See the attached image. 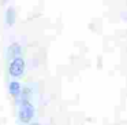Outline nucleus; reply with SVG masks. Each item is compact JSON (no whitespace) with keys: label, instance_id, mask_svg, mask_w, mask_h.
<instances>
[{"label":"nucleus","instance_id":"f257e3e1","mask_svg":"<svg viewBox=\"0 0 127 125\" xmlns=\"http://www.w3.org/2000/svg\"><path fill=\"white\" fill-rule=\"evenodd\" d=\"M18 121L21 125H30L34 122L33 120L36 118V107L32 102H26L22 105H18Z\"/></svg>","mask_w":127,"mask_h":125},{"label":"nucleus","instance_id":"0eeeda50","mask_svg":"<svg viewBox=\"0 0 127 125\" xmlns=\"http://www.w3.org/2000/svg\"><path fill=\"white\" fill-rule=\"evenodd\" d=\"M30 125H40V124H38V122H36V121H34V122H32Z\"/></svg>","mask_w":127,"mask_h":125},{"label":"nucleus","instance_id":"20e7f679","mask_svg":"<svg viewBox=\"0 0 127 125\" xmlns=\"http://www.w3.org/2000/svg\"><path fill=\"white\" fill-rule=\"evenodd\" d=\"M21 55H22V47H21V44H18V43H12V44L7 48V55H6L7 61H14V59L19 58Z\"/></svg>","mask_w":127,"mask_h":125},{"label":"nucleus","instance_id":"f03ea898","mask_svg":"<svg viewBox=\"0 0 127 125\" xmlns=\"http://www.w3.org/2000/svg\"><path fill=\"white\" fill-rule=\"evenodd\" d=\"M25 69H26V63L22 56H19V58L10 62L8 73L12 78H21L23 76V73H25Z\"/></svg>","mask_w":127,"mask_h":125},{"label":"nucleus","instance_id":"39448f33","mask_svg":"<svg viewBox=\"0 0 127 125\" xmlns=\"http://www.w3.org/2000/svg\"><path fill=\"white\" fill-rule=\"evenodd\" d=\"M8 92L12 98H17L18 100V98L21 96V92H22V85L18 81H11L8 85Z\"/></svg>","mask_w":127,"mask_h":125},{"label":"nucleus","instance_id":"7ed1b4c3","mask_svg":"<svg viewBox=\"0 0 127 125\" xmlns=\"http://www.w3.org/2000/svg\"><path fill=\"white\" fill-rule=\"evenodd\" d=\"M34 94H36V84H25L22 87V92H21V96L18 98L17 103L22 105L26 102H32Z\"/></svg>","mask_w":127,"mask_h":125},{"label":"nucleus","instance_id":"423d86ee","mask_svg":"<svg viewBox=\"0 0 127 125\" xmlns=\"http://www.w3.org/2000/svg\"><path fill=\"white\" fill-rule=\"evenodd\" d=\"M14 22H15V11H14V8L10 7L6 11V23L8 26H11V25H14Z\"/></svg>","mask_w":127,"mask_h":125}]
</instances>
